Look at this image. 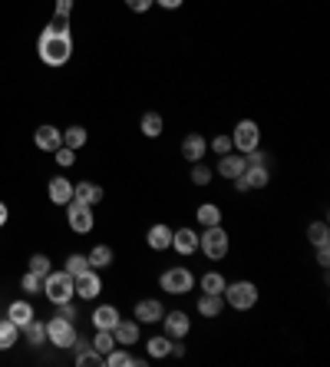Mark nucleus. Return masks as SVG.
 Returning a JSON list of instances; mask_svg holds the SVG:
<instances>
[{
  "label": "nucleus",
  "mask_w": 330,
  "mask_h": 367,
  "mask_svg": "<svg viewBox=\"0 0 330 367\" xmlns=\"http://www.w3.org/2000/svg\"><path fill=\"white\" fill-rule=\"evenodd\" d=\"M37 57H40V63H47V67H53V70L70 63V57H73L70 17H57V13H53V20H50L47 27H43V33L37 37Z\"/></svg>",
  "instance_id": "obj_1"
},
{
  "label": "nucleus",
  "mask_w": 330,
  "mask_h": 367,
  "mask_svg": "<svg viewBox=\"0 0 330 367\" xmlns=\"http://www.w3.org/2000/svg\"><path fill=\"white\" fill-rule=\"evenodd\" d=\"M159 288L165 291V295L182 298V295L195 291V271H192L189 265H169V268L159 275Z\"/></svg>",
  "instance_id": "obj_2"
},
{
  "label": "nucleus",
  "mask_w": 330,
  "mask_h": 367,
  "mask_svg": "<svg viewBox=\"0 0 330 367\" xmlns=\"http://www.w3.org/2000/svg\"><path fill=\"white\" fill-rule=\"evenodd\" d=\"M198 251L211 261H221V258H228V251H231V239H228V232L221 225H208V229L198 232Z\"/></svg>",
  "instance_id": "obj_3"
},
{
  "label": "nucleus",
  "mask_w": 330,
  "mask_h": 367,
  "mask_svg": "<svg viewBox=\"0 0 330 367\" xmlns=\"http://www.w3.org/2000/svg\"><path fill=\"white\" fill-rule=\"evenodd\" d=\"M221 298H225L228 308L235 311H251L258 305V298H261V291H258L255 281H231V285H225V291H221Z\"/></svg>",
  "instance_id": "obj_4"
},
{
  "label": "nucleus",
  "mask_w": 330,
  "mask_h": 367,
  "mask_svg": "<svg viewBox=\"0 0 330 367\" xmlns=\"http://www.w3.org/2000/svg\"><path fill=\"white\" fill-rule=\"evenodd\" d=\"M43 295L53 305L73 301V275L70 271H50V275H43Z\"/></svg>",
  "instance_id": "obj_5"
},
{
  "label": "nucleus",
  "mask_w": 330,
  "mask_h": 367,
  "mask_svg": "<svg viewBox=\"0 0 330 367\" xmlns=\"http://www.w3.org/2000/svg\"><path fill=\"white\" fill-rule=\"evenodd\" d=\"M231 146H235V153L248 155V153H255L258 146H261V126L255 123V119H241V123L231 129Z\"/></svg>",
  "instance_id": "obj_6"
},
{
  "label": "nucleus",
  "mask_w": 330,
  "mask_h": 367,
  "mask_svg": "<svg viewBox=\"0 0 330 367\" xmlns=\"http://www.w3.org/2000/svg\"><path fill=\"white\" fill-rule=\"evenodd\" d=\"M66 225L73 229L76 235H89L96 229V215H93V205H83V202H66Z\"/></svg>",
  "instance_id": "obj_7"
},
{
  "label": "nucleus",
  "mask_w": 330,
  "mask_h": 367,
  "mask_svg": "<svg viewBox=\"0 0 330 367\" xmlns=\"http://www.w3.org/2000/svg\"><path fill=\"white\" fill-rule=\"evenodd\" d=\"M47 341L53 344V348H60V351L73 348V341H76V321H66V318H60V314H53V318L47 321Z\"/></svg>",
  "instance_id": "obj_8"
},
{
  "label": "nucleus",
  "mask_w": 330,
  "mask_h": 367,
  "mask_svg": "<svg viewBox=\"0 0 330 367\" xmlns=\"http://www.w3.org/2000/svg\"><path fill=\"white\" fill-rule=\"evenodd\" d=\"M73 295L76 298H83V301H96L99 295H103V275L96 268H86L79 271L73 278Z\"/></svg>",
  "instance_id": "obj_9"
},
{
  "label": "nucleus",
  "mask_w": 330,
  "mask_h": 367,
  "mask_svg": "<svg viewBox=\"0 0 330 367\" xmlns=\"http://www.w3.org/2000/svg\"><path fill=\"white\" fill-rule=\"evenodd\" d=\"M159 324H162V334H169L172 341H185L192 334V318L185 311H165Z\"/></svg>",
  "instance_id": "obj_10"
},
{
  "label": "nucleus",
  "mask_w": 330,
  "mask_h": 367,
  "mask_svg": "<svg viewBox=\"0 0 330 367\" xmlns=\"http://www.w3.org/2000/svg\"><path fill=\"white\" fill-rule=\"evenodd\" d=\"M271 182V169L268 165H248L245 172L235 179V192H251V189H264Z\"/></svg>",
  "instance_id": "obj_11"
},
{
  "label": "nucleus",
  "mask_w": 330,
  "mask_h": 367,
  "mask_svg": "<svg viewBox=\"0 0 330 367\" xmlns=\"http://www.w3.org/2000/svg\"><path fill=\"white\" fill-rule=\"evenodd\" d=\"M172 251H179L182 258H189V255H198V229L192 225H182V229H172Z\"/></svg>",
  "instance_id": "obj_12"
},
{
  "label": "nucleus",
  "mask_w": 330,
  "mask_h": 367,
  "mask_svg": "<svg viewBox=\"0 0 330 367\" xmlns=\"http://www.w3.org/2000/svg\"><path fill=\"white\" fill-rule=\"evenodd\" d=\"M33 146H37L40 153H57L60 146H63V129H57V126H37V133H33Z\"/></svg>",
  "instance_id": "obj_13"
},
{
  "label": "nucleus",
  "mask_w": 330,
  "mask_h": 367,
  "mask_svg": "<svg viewBox=\"0 0 330 367\" xmlns=\"http://www.w3.org/2000/svg\"><path fill=\"white\" fill-rule=\"evenodd\" d=\"M162 314H165V305L159 298H142L136 301V311H132V318L139 321V324H159Z\"/></svg>",
  "instance_id": "obj_14"
},
{
  "label": "nucleus",
  "mask_w": 330,
  "mask_h": 367,
  "mask_svg": "<svg viewBox=\"0 0 330 367\" xmlns=\"http://www.w3.org/2000/svg\"><path fill=\"white\" fill-rule=\"evenodd\" d=\"M245 169H248V159L241 153H235V149H231V153H225V155H218V175H221V179H228V182H235V179L245 172Z\"/></svg>",
  "instance_id": "obj_15"
},
{
  "label": "nucleus",
  "mask_w": 330,
  "mask_h": 367,
  "mask_svg": "<svg viewBox=\"0 0 330 367\" xmlns=\"http://www.w3.org/2000/svg\"><path fill=\"white\" fill-rule=\"evenodd\" d=\"M142 324L136 318H119L116 321V328H113V338H116V344L119 348H132L136 341H139V334H142Z\"/></svg>",
  "instance_id": "obj_16"
},
{
  "label": "nucleus",
  "mask_w": 330,
  "mask_h": 367,
  "mask_svg": "<svg viewBox=\"0 0 330 367\" xmlns=\"http://www.w3.org/2000/svg\"><path fill=\"white\" fill-rule=\"evenodd\" d=\"M205 153H208V139L202 133H189L182 139V159H189V163H205Z\"/></svg>",
  "instance_id": "obj_17"
},
{
  "label": "nucleus",
  "mask_w": 330,
  "mask_h": 367,
  "mask_svg": "<svg viewBox=\"0 0 330 367\" xmlns=\"http://www.w3.org/2000/svg\"><path fill=\"white\" fill-rule=\"evenodd\" d=\"M47 195H50V202L53 205L73 202V182H70L66 175H53V179L47 182Z\"/></svg>",
  "instance_id": "obj_18"
},
{
  "label": "nucleus",
  "mask_w": 330,
  "mask_h": 367,
  "mask_svg": "<svg viewBox=\"0 0 330 367\" xmlns=\"http://www.w3.org/2000/svg\"><path fill=\"white\" fill-rule=\"evenodd\" d=\"M145 245H149L152 251H169V245H172V225L155 222L149 232H145Z\"/></svg>",
  "instance_id": "obj_19"
},
{
  "label": "nucleus",
  "mask_w": 330,
  "mask_h": 367,
  "mask_svg": "<svg viewBox=\"0 0 330 367\" xmlns=\"http://www.w3.org/2000/svg\"><path fill=\"white\" fill-rule=\"evenodd\" d=\"M119 318H123V314H119L116 305H96L93 308V328L96 331H113Z\"/></svg>",
  "instance_id": "obj_20"
},
{
  "label": "nucleus",
  "mask_w": 330,
  "mask_h": 367,
  "mask_svg": "<svg viewBox=\"0 0 330 367\" xmlns=\"http://www.w3.org/2000/svg\"><path fill=\"white\" fill-rule=\"evenodd\" d=\"M103 364H106V367H142L145 361L136 358V354H132L129 348H119V344H116V348L103 358Z\"/></svg>",
  "instance_id": "obj_21"
},
{
  "label": "nucleus",
  "mask_w": 330,
  "mask_h": 367,
  "mask_svg": "<svg viewBox=\"0 0 330 367\" xmlns=\"http://www.w3.org/2000/svg\"><path fill=\"white\" fill-rule=\"evenodd\" d=\"M195 311L202 314V318H218L221 311H225V298L221 295H198V301H195Z\"/></svg>",
  "instance_id": "obj_22"
},
{
  "label": "nucleus",
  "mask_w": 330,
  "mask_h": 367,
  "mask_svg": "<svg viewBox=\"0 0 330 367\" xmlns=\"http://www.w3.org/2000/svg\"><path fill=\"white\" fill-rule=\"evenodd\" d=\"M103 185H96V182H76L73 185V199L76 202H83V205H99L103 202Z\"/></svg>",
  "instance_id": "obj_23"
},
{
  "label": "nucleus",
  "mask_w": 330,
  "mask_h": 367,
  "mask_svg": "<svg viewBox=\"0 0 330 367\" xmlns=\"http://www.w3.org/2000/svg\"><path fill=\"white\" fill-rule=\"evenodd\" d=\"M139 133L145 136V139H159V136L165 133V119H162V113H155V109L142 113V119H139Z\"/></svg>",
  "instance_id": "obj_24"
},
{
  "label": "nucleus",
  "mask_w": 330,
  "mask_h": 367,
  "mask_svg": "<svg viewBox=\"0 0 330 367\" xmlns=\"http://www.w3.org/2000/svg\"><path fill=\"white\" fill-rule=\"evenodd\" d=\"M7 318L13 321V324H17L20 331H23V328H27V324H30V321L37 318V314H33V305H30V301H20V298H17V301H10Z\"/></svg>",
  "instance_id": "obj_25"
},
{
  "label": "nucleus",
  "mask_w": 330,
  "mask_h": 367,
  "mask_svg": "<svg viewBox=\"0 0 330 367\" xmlns=\"http://www.w3.org/2000/svg\"><path fill=\"white\" fill-rule=\"evenodd\" d=\"M145 354H149V361L172 358V338L169 334H152V338L145 341Z\"/></svg>",
  "instance_id": "obj_26"
},
{
  "label": "nucleus",
  "mask_w": 330,
  "mask_h": 367,
  "mask_svg": "<svg viewBox=\"0 0 330 367\" xmlns=\"http://www.w3.org/2000/svg\"><path fill=\"white\" fill-rule=\"evenodd\" d=\"M113 248L109 245H93V248L86 251V261H89V268H96V271H106L109 265H113Z\"/></svg>",
  "instance_id": "obj_27"
},
{
  "label": "nucleus",
  "mask_w": 330,
  "mask_h": 367,
  "mask_svg": "<svg viewBox=\"0 0 330 367\" xmlns=\"http://www.w3.org/2000/svg\"><path fill=\"white\" fill-rule=\"evenodd\" d=\"M20 334H23V341H27L30 348H43V344H47V321H30L27 328L20 331Z\"/></svg>",
  "instance_id": "obj_28"
},
{
  "label": "nucleus",
  "mask_w": 330,
  "mask_h": 367,
  "mask_svg": "<svg viewBox=\"0 0 330 367\" xmlns=\"http://www.w3.org/2000/svg\"><path fill=\"white\" fill-rule=\"evenodd\" d=\"M195 285L205 291V295H221V291H225V285H228V278L221 275V271H205L202 278H195Z\"/></svg>",
  "instance_id": "obj_29"
},
{
  "label": "nucleus",
  "mask_w": 330,
  "mask_h": 367,
  "mask_svg": "<svg viewBox=\"0 0 330 367\" xmlns=\"http://www.w3.org/2000/svg\"><path fill=\"white\" fill-rule=\"evenodd\" d=\"M195 222L202 225V229H208V225H221V209H218L215 202H202L195 209Z\"/></svg>",
  "instance_id": "obj_30"
},
{
  "label": "nucleus",
  "mask_w": 330,
  "mask_h": 367,
  "mask_svg": "<svg viewBox=\"0 0 330 367\" xmlns=\"http://www.w3.org/2000/svg\"><path fill=\"white\" fill-rule=\"evenodd\" d=\"M20 341V328L10 318H0V351H10Z\"/></svg>",
  "instance_id": "obj_31"
},
{
  "label": "nucleus",
  "mask_w": 330,
  "mask_h": 367,
  "mask_svg": "<svg viewBox=\"0 0 330 367\" xmlns=\"http://www.w3.org/2000/svg\"><path fill=\"white\" fill-rule=\"evenodd\" d=\"M86 139H89V133H86L83 126H70V129H63V146H66V149H73V153L83 149Z\"/></svg>",
  "instance_id": "obj_32"
},
{
  "label": "nucleus",
  "mask_w": 330,
  "mask_h": 367,
  "mask_svg": "<svg viewBox=\"0 0 330 367\" xmlns=\"http://www.w3.org/2000/svg\"><path fill=\"white\" fill-rule=\"evenodd\" d=\"M307 242L314 245V248H317V245H327L330 242V229H327V222H311L307 225Z\"/></svg>",
  "instance_id": "obj_33"
},
{
  "label": "nucleus",
  "mask_w": 330,
  "mask_h": 367,
  "mask_svg": "<svg viewBox=\"0 0 330 367\" xmlns=\"http://www.w3.org/2000/svg\"><path fill=\"white\" fill-rule=\"evenodd\" d=\"M76 354V367H89V364H103V354L93 348V344H86V348H79V351H73Z\"/></svg>",
  "instance_id": "obj_34"
},
{
  "label": "nucleus",
  "mask_w": 330,
  "mask_h": 367,
  "mask_svg": "<svg viewBox=\"0 0 330 367\" xmlns=\"http://www.w3.org/2000/svg\"><path fill=\"white\" fill-rule=\"evenodd\" d=\"M20 288L27 291V295H43V275L37 271H23V278H20Z\"/></svg>",
  "instance_id": "obj_35"
},
{
  "label": "nucleus",
  "mask_w": 330,
  "mask_h": 367,
  "mask_svg": "<svg viewBox=\"0 0 330 367\" xmlns=\"http://www.w3.org/2000/svg\"><path fill=\"white\" fill-rule=\"evenodd\" d=\"M89 344H93V348H96V351H99V354H103V358H106V354H109V351L116 348V338H113V331H96Z\"/></svg>",
  "instance_id": "obj_36"
},
{
  "label": "nucleus",
  "mask_w": 330,
  "mask_h": 367,
  "mask_svg": "<svg viewBox=\"0 0 330 367\" xmlns=\"http://www.w3.org/2000/svg\"><path fill=\"white\" fill-rule=\"evenodd\" d=\"M27 268H30V271H37V275H50V271H53V261H50V255L37 251V255H30Z\"/></svg>",
  "instance_id": "obj_37"
},
{
  "label": "nucleus",
  "mask_w": 330,
  "mask_h": 367,
  "mask_svg": "<svg viewBox=\"0 0 330 367\" xmlns=\"http://www.w3.org/2000/svg\"><path fill=\"white\" fill-rule=\"evenodd\" d=\"M211 169H208L205 163H192V185H208L211 182Z\"/></svg>",
  "instance_id": "obj_38"
},
{
  "label": "nucleus",
  "mask_w": 330,
  "mask_h": 367,
  "mask_svg": "<svg viewBox=\"0 0 330 367\" xmlns=\"http://www.w3.org/2000/svg\"><path fill=\"white\" fill-rule=\"evenodd\" d=\"M235 146H231V136L228 133H221V136H215L211 143H208V153H215V155H225V153H231Z\"/></svg>",
  "instance_id": "obj_39"
},
{
  "label": "nucleus",
  "mask_w": 330,
  "mask_h": 367,
  "mask_svg": "<svg viewBox=\"0 0 330 367\" xmlns=\"http://www.w3.org/2000/svg\"><path fill=\"white\" fill-rule=\"evenodd\" d=\"M89 268V261H86V255H70V258H66V268L63 271H70V275H79V271H86Z\"/></svg>",
  "instance_id": "obj_40"
},
{
  "label": "nucleus",
  "mask_w": 330,
  "mask_h": 367,
  "mask_svg": "<svg viewBox=\"0 0 330 367\" xmlns=\"http://www.w3.org/2000/svg\"><path fill=\"white\" fill-rule=\"evenodd\" d=\"M53 155H57V165H60V169H70V165L76 163V153H73V149H66V146H60Z\"/></svg>",
  "instance_id": "obj_41"
},
{
  "label": "nucleus",
  "mask_w": 330,
  "mask_h": 367,
  "mask_svg": "<svg viewBox=\"0 0 330 367\" xmlns=\"http://www.w3.org/2000/svg\"><path fill=\"white\" fill-rule=\"evenodd\" d=\"M57 314L66 321H76V305L73 301H63V305H57Z\"/></svg>",
  "instance_id": "obj_42"
},
{
  "label": "nucleus",
  "mask_w": 330,
  "mask_h": 367,
  "mask_svg": "<svg viewBox=\"0 0 330 367\" xmlns=\"http://www.w3.org/2000/svg\"><path fill=\"white\" fill-rule=\"evenodd\" d=\"M126 7L132 13H145V10H152V0H126Z\"/></svg>",
  "instance_id": "obj_43"
},
{
  "label": "nucleus",
  "mask_w": 330,
  "mask_h": 367,
  "mask_svg": "<svg viewBox=\"0 0 330 367\" xmlns=\"http://www.w3.org/2000/svg\"><path fill=\"white\" fill-rule=\"evenodd\" d=\"M317 265H321V268H327V265H330V242L327 245H317Z\"/></svg>",
  "instance_id": "obj_44"
},
{
  "label": "nucleus",
  "mask_w": 330,
  "mask_h": 367,
  "mask_svg": "<svg viewBox=\"0 0 330 367\" xmlns=\"http://www.w3.org/2000/svg\"><path fill=\"white\" fill-rule=\"evenodd\" d=\"M73 13V0H57V17H70Z\"/></svg>",
  "instance_id": "obj_45"
},
{
  "label": "nucleus",
  "mask_w": 330,
  "mask_h": 367,
  "mask_svg": "<svg viewBox=\"0 0 330 367\" xmlns=\"http://www.w3.org/2000/svg\"><path fill=\"white\" fill-rule=\"evenodd\" d=\"M152 4H155V7H162V10H179L185 0H152Z\"/></svg>",
  "instance_id": "obj_46"
},
{
  "label": "nucleus",
  "mask_w": 330,
  "mask_h": 367,
  "mask_svg": "<svg viewBox=\"0 0 330 367\" xmlns=\"http://www.w3.org/2000/svg\"><path fill=\"white\" fill-rule=\"evenodd\" d=\"M185 354V344L182 341H172V358H182Z\"/></svg>",
  "instance_id": "obj_47"
},
{
  "label": "nucleus",
  "mask_w": 330,
  "mask_h": 367,
  "mask_svg": "<svg viewBox=\"0 0 330 367\" xmlns=\"http://www.w3.org/2000/svg\"><path fill=\"white\" fill-rule=\"evenodd\" d=\"M7 219H10V209L4 202H0V229H4V225H7Z\"/></svg>",
  "instance_id": "obj_48"
}]
</instances>
